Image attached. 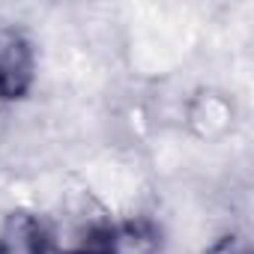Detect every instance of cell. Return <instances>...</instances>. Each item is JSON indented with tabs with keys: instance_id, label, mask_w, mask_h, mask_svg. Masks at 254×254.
<instances>
[{
	"instance_id": "6da1fadb",
	"label": "cell",
	"mask_w": 254,
	"mask_h": 254,
	"mask_svg": "<svg viewBox=\"0 0 254 254\" xmlns=\"http://www.w3.org/2000/svg\"><path fill=\"white\" fill-rule=\"evenodd\" d=\"M39 75V51L33 36L18 24L0 27V108L24 102Z\"/></svg>"
},
{
	"instance_id": "7a4b0ae2",
	"label": "cell",
	"mask_w": 254,
	"mask_h": 254,
	"mask_svg": "<svg viewBox=\"0 0 254 254\" xmlns=\"http://www.w3.org/2000/svg\"><path fill=\"white\" fill-rule=\"evenodd\" d=\"M183 126L197 141H221L236 126V105L224 90L197 87L183 102Z\"/></svg>"
},
{
	"instance_id": "3957f363",
	"label": "cell",
	"mask_w": 254,
	"mask_h": 254,
	"mask_svg": "<svg viewBox=\"0 0 254 254\" xmlns=\"http://www.w3.org/2000/svg\"><path fill=\"white\" fill-rule=\"evenodd\" d=\"M0 254H54V236L45 215L9 209L0 218Z\"/></svg>"
},
{
	"instance_id": "277c9868",
	"label": "cell",
	"mask_w": 254,
	"mask_h": 254,
	"mask_svg": "<svg viewBox=\"0 0 254 254\" xmlns=\"http://www.w3.org/2000/svg\"><path fill=\"white\" fill-rule=\"evenodd\" d=\"M165 230L150 215H126L114 218L105 254H162Z\"/></svg>"
},
{
	"instance_id": "5b68a950",
	"label": "cell",
	"mask_w": 254,
	"mask_h": 254,
	"mask_svg": "<svg viewBox=\"0 0 254 254\" xmlns=\"http://www.w3.org/2000/svg\"><path fill=\"white\" fill-rule=\"evenodd\" d=\"M203 254H251V248H248V242L239 239L236 233H224V236L212 239V242L203 248Z\"/></svg>"
}]
</instances>
